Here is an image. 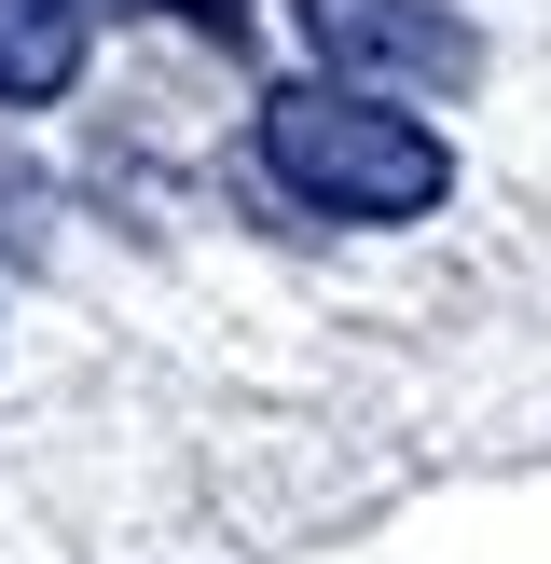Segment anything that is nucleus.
I'll return each instance as SVG.
<instances>
[{"mask_svg": "<svg viewBox=\"0 0 551 564\" xmlns=\"http://www.w3.org/2000/svg\"><path fill=\"white\" fill-rule=\"evenodd\" d=\"M248 193H276V207L303 220H428L441 193H455V152H441V124L413 97H358V83H276L262 110H248Z\"/></svg>", "mask_w": 551, "mask_h": 564, "instance_id": "nucleus-1", "label": "nucleus"}, {"mask_svg": "<svg viewBox=\"0 0 551 564\" xmlns=\"http://www.w3.org/2000/svg\"><path fill=\"white\" fill-rule=\"evenodd\" d=\"M303 42H317V69L358 83V97H455V83L483 69V42H468L441 0H303Z\"/></svg>", "mask_w": 551, "mask_h": 564, "instance_id": "nucleus-2", "label": "nucleus"}, {"mask_svg": "<svg viewBox=\"0 0 551 564\" xmlns=\"http://www.w3.org/2000/svg\"><path fill=\"white\" fill-rule=\"evenodd\" d=\"M83 28H97V14H69V0H0V110L69 97V83H83Z\"/></svg>", "mask_w": 551, "mask_h": 564, "instance_id": "nucleus-3", "label": "nucleus"}, {"mask_svg": "<svg viewBox=\"0 0 551 564\" xmlns=\"http://www.w3.org/2000/svg\"><path fill=\"white\" fill-rule=\"evenodd\" d=\"M69 14H180V28H207V42H235L248 0H69Z\"/></svg>", "mask_w": 551, "mask_h": 564, "instance_id": "nucleus-4", "label": "nucleus"}, {"mask_svg": "<svg viewBox=\"0 0 551 564\" xmlns=\"http://www.w3.org/2000/svg\"><path fill=\"white\" fill-rule=\"evenodd\" d=\"M42 220H55V207L14 180V165H0V262H42Z\"/></svg>", "mask_w": 551, "mask_h": 564, "instance_id": "nucleus-5", "label": "nucleus"}]
</instances>
